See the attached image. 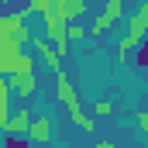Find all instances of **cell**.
Masks as SVG:
<instances>
[{
	"label": "cell",
	"instance_id": "ba28073f",
	"mask_svg": "<svg viewBox=\"0 0 148 148\" xmlns=\"http://www.w3.org/2000/svg\"><path fill=\"white\" fill-rule=\"evenodd\" d=\"M28 131H31V117H28V110L10 114V121L3 124V134H28Z\"/></svg>",
	"mask_w": 148,
	"mask_h": 148
},
{
	"label": "cell",
	"instance_id": "9a60e30c",
	"mask_svg": "<svg viewBox=\"0 0 148 148\" xmlns=\"http://www.w3.org/2000/svg\"><path fill=\"white\" fill-rule=\"evenodd\" d=\"M76 38H83V28L76 21H69V41H76Z\"/></svg>",
	"mask_w": 148,
	"mask_h": 148
},
{
	"label": "cell",
	"instance_id": "ac0fdd59",
	"mask_svg": "<svg viewBox=\"0 0 148 148\" xmlns=\"http://www.w3.org/2000/svg\"><path fill=\"white\" fill-rule=\"evenodd\" d=\"M48 148H59V145H48Z\"/></svg>",
	"mask_w": 148,
	"mask_h": 148
},
{
	"label": "cell",
	"instance_id": "8992f818",
	"mask_svg": "<svg viewBox=\"0 0 148 148\" xmlns=\"http://www.w3.org/2000/svg\"><path fill=\"white\" fill-rule=\"evenodd\" d=\"M28 138H31L35 145H48V141H52V121H48L45 114L31 121V131H28Z\"/></svg>",
	"mask_w": 148,
	"mask_h": 148
},
{
	"label": "cell",
	"instance_id": "e0dca14e",
	"mask_svg": "<svg viewBox=\"0 0 148 148\" xmlns=\"http://www.w3.org/2000/svg\"><path fill=\"white\" fill-rule=\"evenodd\" d=\"M93 148H114V145H110V141H97Z\"/></svg>",
	"mask_w": 148,
	"mask_h": 148
},
{
	"label": "cell",
	"instance_id": "5b68a950",
	"mask_svg": "<svg viewBox=\"0 0 148 148\" xmlns=\"http://www.w3.org/2000/svg\"><path fill=\"white\" fill-rule=\"evenodd\" d=\"M31 45H35V52H38V55L48 62V69H52V73H59V66H62V62H59V59H62V52H59V48H52L45 38H31Z\"/></svg>",
	"mask_w": 148,
	"mask_h": 148
},
{
	"label": "cell",
	"instance_id": "52a82bcc",
	"mask_svg": "<svg viewBox=\"0 0 148 148\" xmlns=\"http://www.w3.org/2000/svg\"><path fill=\"white\" fill-rule=\"evenodd\" d=\"M55 93H59V100H62L66 107H76V103H79V100H76V90H73V83H69V76L62 73V69L55 73Z\"/></svg>",
	"mask_w": 148,
	"mask_h": 148
},
{
	"label": "cell",
	"instance_id": "2e32d148",
	"mask_svg": "<svg viewBox=\"0 0 148 148\" xmlns=\"http://www.w3.org/2000/svg\"><path fill=\"white\" fill-rule=\"evenodd\" d=\"M138 124H141V127L148 131V114H145V110H138Z\"/></svg>",
	"mask_w": 148,
	"mask_h": 148
},
{
	"label": "cell",
	"instance_id": "30bf717a",
	"mask_svg": "<svg viewBox=\"0 0 148 148\" xmlns=\"http://www.w3.org/2000/svg\"><path fill=\"white\" fill-rule=\"evenodd\" d=\"M69 117H73V124H76V127H83L86 134H93V117H86L79 103H76V107H69Z\"/></svg>",
	"mask_w": 148,
	"mask_h": 148
},
{
	"label": "cell",
	"instance_id": "3957f363",
	"mask_svg": "<svg viewBox=\"0 0 148 148\" xmlns=\"http://www.w3.org/2000/svg\"><path fill=\"white\" fill-rule=\"evenodd\" d=\"M28 14H31V10H21V14H3V17H0V38H17V41H28V31L21 28Z\"/></svg>",
	"mask_w": 148,
	"mask_h": 148
},
{
	"label": "cell",
	"instance_id": "7c38bea8",
	"mask_svg": "<svg viewBox=\"0 0 148 148\" xmlns=\"http://www.w3.org/2000/svg\"><path fill=\"white\" fill-rule=\"evenodd\" d=\"M114 21L110 17H107V14H100V17H97V21H93V28H90V31H93V35H103V31H107V28H110Z\"/></svg>",
	"mask_w": 148,
	"mask_h": 148
},
{
	"label": "cell",
	"instance_id": "4fadbf2b",
	"mask_svg": "<svg viewBox=\"0 0 148 148\" xmlns=\"http://www.w3.org/2000/svg\"><path fill=\"white\" fill-rule=\"evenodd\" d=\"M134 62H138L141 69H145V66H148V38H145V41H141V45H138V55H134Z\"/></svg>",
	"mask_w": 148,
	"mask_h": 148
},
{
	"label": "cell",
	"instance_id": "5bb4252c",
	"mask_svg": "<svg viewBox=\"0 0 148 148\" xmlns=\"http://www.w3.org/2000/svg\"><path fill=\"white\" fill-rule=\"evenodd\" d=\"M110 103H107V100H97V103H93V114H97V117H110Z\"/></svg>",
	"mask_w": 148,
	"mask_h": 148
},
{
	"label": "cell",
	"instance_id": "6da1fadb",
	"mask_svg": "<svg viewBox=\"0 0 148 148\" xmlns=\"http://www.w3.org/2000/svg\"><path fill=\"white\" fill-rule=\"evenodd\" d=\"M24 69H35V59L24 55V41H17V38H0V73L10 79V76L24 73Z\"/></svg>",
	"mask_w": 148,
	"mask_h": 148
},
{
	"label": "cell",
	"instance_id": "277c9868",
	"mask_svg": "<svg viewBox=\"0 0 148 148\" xmlns=\"http://www.w3.org/2000/svg\"><path fill=\"white\" fill-rule=\"evenodd\" d=\"M3 79H7V76H3ZM10 86H14V93H17V97H24V100H28V97H31V93H35V90H38V79H35V69H24V73L10 76Z\"/></svg>",
	"mask_w": 148,
	"mask_h": 148
},
{
	"label": "cell",
	"instance_id": "8fae6325",
	"mask_svg": "<svg viewBox=\"0 0 148 148\" xmlns=\"http://www.w3.org/2000/svg\"><path fill=\"white\" fill-rule=\"evenodd\" d=\"M103 14H107L110 21L124 17V3H121V0H107V3H103Z\"/></svg>",
	"mask_w": 148,
	"mask_h": 148
},
{
	"label": "cell",
	"instance_id": "9c48e42d",
	"mask_svg": "<svg viewBox=\"0 0 148 148\" xmlns=\"http://www.w3.org/2000/svg\"><path fill=\"white\" fill-rule=\"evenodd\" d=\"M55 10H59L66 21H76V17H83V14H86V0H62Z\"/></svg>",
	"mask_w": 148,
	"mask_h": 148
},
{
	"label": "cell",
	"instance_id": "7a4b0ae2",
	"mask_svg": "<svg viewBox=\"0 0 148 148\" xmlns=\"http://www.w3.org/2000/svg\"><path fill=\"white\" fill-rule=\"evenodd\" d=\"M45 35L55 41V48L66 55V48H69V21L52 7V10H45Z\"/></svg>",
	"mask_w": 148,
	"mask_h": 148
}]
</instances>
